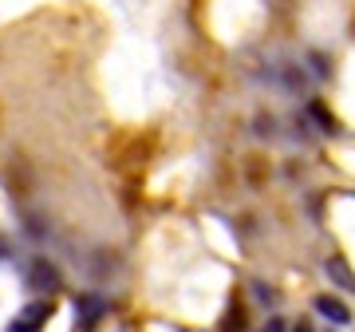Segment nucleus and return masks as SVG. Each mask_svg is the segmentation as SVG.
Here are the masks:
<instances>
[{"instance_id":"nucleus-6","label":"nucleus","mask_w":355,"mask_h":332,"mask_svg":"<svg viewBox=\"0 0 355 332\" xmlns=\"http://www.w3.org/2000/svg\"><path fill=\"white\" fill-rule=\"evenodd\" d=\"M221 332H245V308L233 305L225 313V320H221Z\"/></svg>"},{"instance_id":"nucleus-5","label":"nucleus","mask_w":355,"mask_h":332,"mask_svg":"<svg viewBox=\"0 0 355 332\" xmlns=\"http://www.w3.org/2000/svg\"><path fill=\"white\" fill-rule=\"evenodd\" d=\"M328 273H331V281L340 285V289L355 293V277H352V269L343 265V257H331V261H328Z\"/></svg>"},{"instance_id":"nucleus-3","label":"nucleus","mask_w":355,"mask_h":332,"mask_svg":"<svg viewBox=\"0 0 355 332\" xmlns=\"http://www.w3.org/2000/svg\"><path fill=\"white\" fill-rule=\"evenodd\" d=\"M32 285H36L40 293H55L60 289V269L51 265V261H44V257H36L32 261Z\"/></svg>"},{"instance_id":"nucleus-7","label":"nucleus","mask_w":355,"mask_h":332,"mask_svg":"<svg viewBox=\"0 0 355 332\" xmlns=\"http://www.w3.org/2000/svg\"><path fill=\"white\" fill-rule=\"evenodd\" d=\"M261 332H288V324H284L280 317H268V324H265Z\"/></svg>"},{"instance_id":"nucleus-2","label":"nucleus","mask_w":355,"mask_h":332,"mask_svg":"<svg viewBox=\"0 0 355 332\" xmlns=\"http://www.w3.org/2000/svg\"><path fill=\"white\" fill-rule=\"evenodd\" d=\"M312 305H316V313H320V317H328L331 324H347V320H352V308H347V301H343V297L320 293Z\"/></svg>"},{"instance_id":"nucleus-1","label":"nucleus","mask_w":355,"mask_h":332,"mask_svg":"<svg viewBox=\"0 0 355 332\" xmlns=\"http://www.w3.org/2000/svg\"><path fill=\"white\" fill-rule=\"evenodd\" d=\"M51 320V301H32L24 305V313L8 324V332H40Z\"/></svg>"},{"instance_id":"nucleus-4","label":"nucleus","mask_w":355,"mask_h":332,"mask_svg":"<svg viewBox=\"0 0 355 332\" xmlns=\"http://www.w3.org/2000/svg\"><path fill=\"white\" fill-rule=\"evenodd\" d=\"M103 313H107V301H103V297H79L76 301V317L83 320V329H91V324H99L103 320Z\"/></svg>"},{"instance_id":"nucleus-8","label":"nucleus","mask_w":355,"mask_h":332,"mask_svg":"<svg viewBox=\"0 0 355 332\" xmlns=\"http://www.w3.org/2000/svg\"><path fill=\"white\" fill-rule=\"evenodd\" d=\"M288 332H316V329H312V324H304V320H300V324H296V329H288Z\"/></svg>"}]
</instances>
